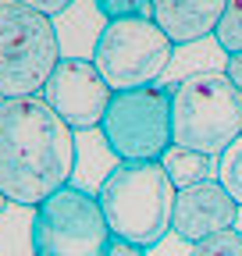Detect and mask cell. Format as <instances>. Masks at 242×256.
<instances>
[{"instance_id":"7a4b0ae2","label":"cell","mask_w":242,"mask_h":256,"mask_svg":"<svg viewBox=\"0 0 242 256\" xmlns=\"http://www.w3.org/2000/svg\"><path fill=\"white\" fill-rule=\"evenodd\" d=\"M174 192L160 160H125L107 171L96 200L114 238L154 249L171 232Z\"/></svg>"},{"instance_id":"52a82bcc","label":"cell","mask_w":242,"mask_h":256,"mask_svg":"<svg viewBox=\"0 0 242 256\" xmlns=\"http://www.w3.org/2000/svg\"><path fill=\"white\" fill-rule=\"evenodd\" d=\"M171 100H174V89L160 82L114 92L100 132L107 150L118 156V164L160 160L171 150Z\"/></svg>"},{"instance_id":"30bf717a","label":"cell","mask_w":242,"mask_h":256,"mask_svg":"<svg viewBox=\"0 0 242 256\" xmlns=\"http://www.w3.org/2000/svg\"><path fill=\"white\" fill-rule=\"evenodd\" d=\"M228 8V0H154V18L164 36L182 43H200L203 36H214V28Z\"/></svg>"},{"instance_id":"9c48e42d","label":"cell","mask_w":242,"mask_h":256,"mask_svg":"<svg viewBox=\"0 0 242 256\" xmlns=\"http://www.w3.org/2000/svg\"><path fill=\"white\" fill-rule=\"evenodd\" d=\"M238 220V203L228 196V188L210 178L189 188H178L174 192V210H171V232L182 242H200L206 235H218L235 228Z\"/></svg>"},{"instance_id":"5b68a950","label":"cell","mask_w":242,"mask_h":256,"mask_svg":"<svg viewBox=\"0 0 242 256\" xmlns=\"http://www.w3.org/2000/svg\"><path fill=\"white\" fill-rule=\"evenodd\" d=\"M110 238L96 192L64 185L32 210L28 256H107Z\"/></svg>"},{"instance_id":"ac0fdd59","label":"cell","mask_w":242,"mask_h":256,"mask_svg":"<svg viewBox=\"0 0 242 256\" xmlns=\"http://www.w3.org/2000/svg\"><path fill=\"white\" fill-rule=\"evenodd\" d=\"M224 75L232 78V86L242 92V54H228V64H224Z\"/></svg>"},{"instance_id":"7c38bea8","label":"cell","mask_w":242,"mask_h":256,"mask_svg":"<svg viewBox=\"0 0 242 256\" xmlns=\"http://www.w3.org/2000/svg\"><path fill=\"white\" fill-rule=\"evenodd\" d=\"M218 182L228 188V196L242 210V136L221 153V160H218Z\"/></svg>"},{"instance_id":"e0dca14e","label":"cell","mask_w":242,"mask_h":256,"mask_svg":"<svg viewBox=\"0 0 242 256\" xmlns=\"http://www.w3.org/2000/svg\"><path fill=\"white\" fill-rule=\"evenodd\" d=\"M107 256H146V249H142V246H132V242H125V238H110Z\"/></svg>"},{"instance_id":"d6986e66","label":"cell","mask_w":242,"mask_h":256,"mask_svg":"<svg viewBox=\"0 0 242 256\" xmlns=\"http://www.w3.org/2000/svg\"><path fill=\"white\" fill-rule=\"evenodd\" d=\"M8 206H11V200H8V196H4V192H0V214H4V210H8Z\"/></svg>"},{"instance_id":"5bb4252c","label":"cell","mask_w":242,"mask_h":256,"mask_svg":"<svg viewBox=\"0 0 242 256\" xmlns=\"http://www.w3.org/2000/svg\"><path fill=\"white\" fill-rule=\"evenodd\" d=\"M189 256H242V232L228 228L218 235H206L189 246Z\"/></svg>"},{"instance_id":"ba28073f","label":"cell","mask_w":242,"mask_h":256,"mask_svg":"<svg viewBox=\"0 0 242 256\" xmlns=\"http://www.w3.org/2000/svg\"><path fill=\"white\" fill-rule=\"evenodd\" d=\"M43 100L46 107L64 121L72 132L78 128H100L104 114L114 100V89L107 86V78L96 72L93 60L82 57H60L57 72L50 75V82L43 86Z\"/></svg>"},{"instance_id":"9a60e30c","label":"cell","mask_w":242,"mask_h":256,"mask_svg":"<svg viewBox=\"0 0 242 256\" xmlns=\"http://www.w3.org/2000/svg\"><path fill=\"white\" fill-rule=\"evenodd\" d=\"M96 11L107 22H121V18H150L154 14V0H93Z\"/></svg>"},{"instance_id":"277c9868","label":"cell","mask_w":242,"mask_h":256,"mask_svg":"<svg viewBox=\"0 0 242 256\" xmlns=\"http://www.w3.org/2000/svg\"><path fill=\"white\" fill-rule=\"evenodd\" d=\"M60 64V40L54 18L0 0V100L40 96Z\"/></svg>"},{"instance_id":"2e32d148","label":"cell","mask_w":242,"mask_h":256,"mask_svg":"<svg viewBox=\"0 0 242 256\" xmlns=\"http://www.w3.org/2000/svg\"><path fill=\"white\" fill-rule=\"evenodd\" d=\"M18 4H25V8H32V11L54 18V14H64V11L75 4V0H18Z\"/></svg>"},{"instance_id":"8fae6325","label":"cell","mask_w":242,"mask_h":256,"mask_svg":"<svg viewBox=\"0 0 242 256\" xmlns=\"http://www.w3.org/2000/svg\"><path fill=\"white\" fill-rule=\"evenodd\" d=\"M160 164H164V171H168V178H171L174 188H189V185L210 182V178L218 174L214 156L196 153V150H186V146H171L160 156Z\"/></svg>"},{"instance_id":"8992f818","label":"cell","mask_w":242,"mask_h":256,"mask_svg":"<svg viewBox=\"0 0 242 256\" xmlns=\"http://www.w3.org/2000/svg\"><path fill=\"white\" fill-rule=\"evenodd\" d=\"M174 57V43L154 18L107 22L93 46V64L114 92L154 86Z\"/></svg>"},{"instance_id":"3957f363","label":"cell","mask_w":242,"mask_h":256,"mask_svg":"<svg viewBox=\"0 0 242 256\" xmlns=\"http://www.w3.org/2000/svg\"><path fill=\"white\" fill-rule=\"evenodd\" d=\"M242 136V92L224 72H192L174 86L171 146L221 156Z\"/></svg>"},{"instance_id":"6da1fadb","label":"cell","mask_w":242,"mask_h":256,"mask_svg":"<svg viewBox=\"0 0 242 256\" xmlns=\"http://www.w3.org/2000/svg\"><path fill=\"white\" fill-rule=\"evenodd\" d=\"M75 171V132L43 96L0 100V192L36 210L60 192Z\"/></svg>"},{"instance_id":"4fadbf2b","label":"cell","mask_w":242,"mask_h":256,"mask_svg":"<svg viewBox=\"0 0 242 256\" xmlns=\"http://www.w3.org/2000/svg\"><path fill=\"white\" fill-rule=\"evenodd\" d=\"M214 40L224 54H242V0H228V8L214 28Z\"/></svg>"}]
</instances>
